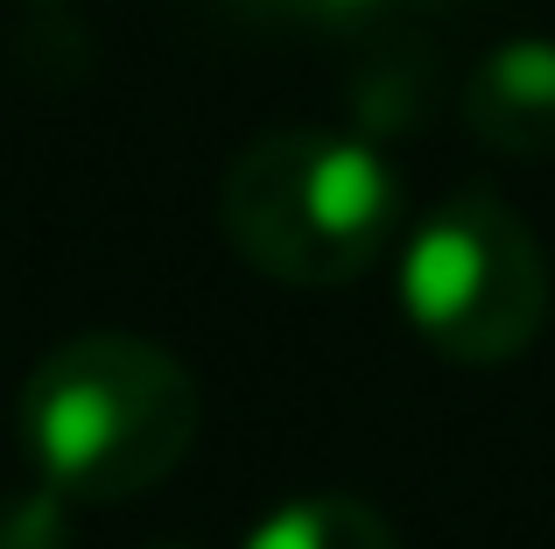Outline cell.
Wrapping results in <instances>:
<instances>
[{
  "mask_svg": "<svg viewBox=\"0 0 555 549\" xmlns=\"http://www.w3.org/2000/svg\"><path fill=\"white\" fill-rule=\"evenodd\" d=\"M204 395L177 353L134 331H78L22 387V444L64 500H134L190 458Z\"/></svg>",
  "mask_w": 555,
  "mask_h": 549,
  "instance_id": "obj_1",
  "label": "cell"
},
{
  "mask_svg": "<svg viewBox=\"0 0 555 549\" xmlns=\"http://www.w3.org/2000/svg\"><path fill=\"white\" fill-rule=\"evenodd\" d=\"M401 191L366 141L282 127L246 141L218 177V226L246 268L296 289L359 282L393 240Z\"/></svg>",
  "mask_w": 555,
  "mask_h": 549,
  "instance_id": "obj_2",
  "label": "cell"
},
{
  "mask_svg": "<svg viewBox=\"0 0 555 549\" xmlns=\"http://www.w3.org/2000/svg\"><path fill=\"white\" fill-rule=\"evenodd\" d=\"M401 303L422 345L457 367H500L548 324V261L520 212L492 191H457L415 226Z\"/></svg>",
  "mask_w": 555,
  "mask_h": 549,
  "instance_id": "obj_3",
  "label": "cell"
},
{
  "mask_svg": "<svg viewBox=\"0 0 555 549\" xmlns=\"http://www.w3.org/2000/svg\"><path fill=\"white\" fill-rule=\"evenodd\" d=\"M464 127L514 163L555 155V36L500 42L464 78Z\"/></svg>",
  "mask_w": 555,
  "mask_h": 549,
  "instance_id": "obj_4",
  "label": "cell"
},
{
  "mask_svg": "<svg viewBox=\"0 0 555 549\" xmlns=\"http://www.w3.org/2000/svg\"><path fill=\"white\" fill-rule=\"evenodd\" d=\"M240 549H401V536L387 528V514H373L352 494H302L260 514Z\"/></svg>",
  "mask_w": 555,
  "mask_h": 549,
  "instance_id": "obj_5",
  "label": "cell"
},
{
  "mask_svg": "<svg viewBox=\"0 0 555 549\" xmlns=\"http://www.w3.org/2000/svg\"><path fill=\"white\" fill-rule=\"evenodd\" d=\"M436 99V56L422 50L415 36H379L352 71V113L359 127H379V135H401L429 113Z\"/></svg>",
  "mask_w": 555,
  "mask_h": 549,
  "instance_id": "obj_6",
  "label": "cell"
},
{
  "mask_svg": "<svg viewBox=\"0 0 555 549\" xmlns=\"http://www.w3.org/2000/svg\"><path fill=\"white\" fill-rule=\"evenodd\" d=\"M0 549H70V500L56 486L0 494Z\"/></svg>",
  "mask_w": 555,
  "mask_h": 549,
  "instance_id": "obj_7",
  "label": "cell"
},
{
  "mask_svg": "<svg viewBox=\"0 0 555 549\" xmlns=\"http://www.w3.org/2000/svg\"><path fill=\"white\" fill-rule=\"evenodd\" d=\"M225 8L254 14V22H282V28H331V36H345V28H373L387 0H225Z\"/></svg>",
  "mask_w": 555,
  "mask_h": 549,
  "instance_id": "obj_8",
  "label": "cell"
},
{
  "mask_svg": "<svg viewBox=\"0 0 555 549\" xmlns=\"http://www.w3.org/2000/svg\"><path fill=\"white\" fill-rule=\"evenodd\" d=\"M149 549H190V542H149Z\"/></svg>",
  "mask_w": 555,
  "mask_h": 549,
  "instance_id": "obj_9",
  "label": "cell"
}]
</instances>
